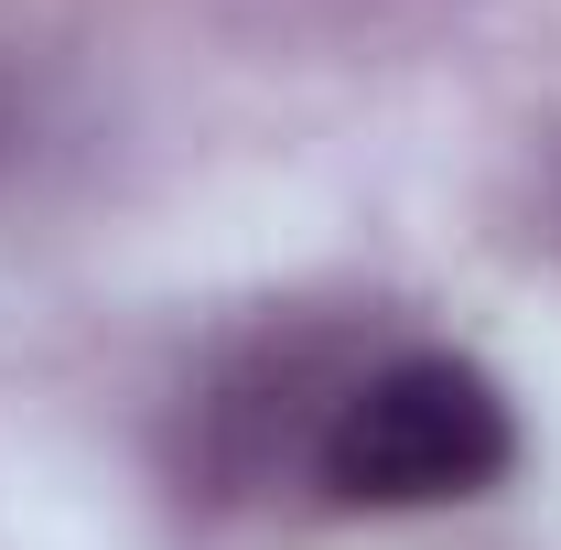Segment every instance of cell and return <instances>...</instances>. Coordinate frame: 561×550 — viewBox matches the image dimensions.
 Returning <instances> with one entry per match:
<instances>
[{"mask_svg": "<svg viewBox=\"0 0 561 550\" xmlns=\"http://www.w3.org/2000/svg\"><path fill=\"white\" fill-rule=\"evenodd\" d=\"M518 465V411L476 356L443 345H400L378 367H356L346 389L324 400L313 432V485L335 507H465Z\"/></svg>", "mask_w": 561, "mask_h": 550, "instance_id": "obj_1", "label": "cell"}, {"mask_svg": "<svg viewBox=\"0 0 561 550\" xmlns=\"http://www.w3.org/2000/svg\"><path fill=\"white\" fill-rule=\"evenodd\" d=\"M0 151H11V98H0Z\"/></svg>", "mask_w": 561, "mask_h": 550, "instance_id": "obj_2", "label": "cell"}]
</instances>
